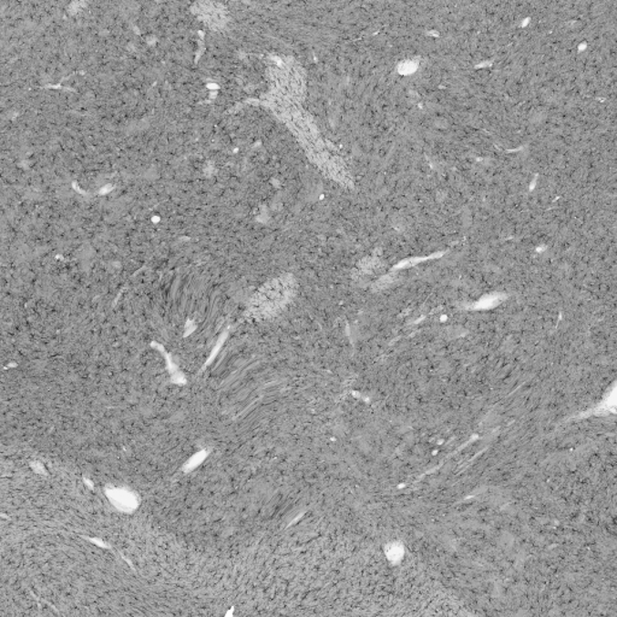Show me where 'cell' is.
Instances as JSON below:
<instances>
[{
  "mask_svg": "<svg viewBox=\"0 0 617 617\" xmlns=\"http://www.w3.org/2000/svg\"><path fill=\"white\" fill-rule=\"evenodd\" d=\"M292 292H293V287L289 282L280 280V282L269 283L258 292L256 297L252 299L250 309L256 315L264 317L274 315L291 301Z\"/></svg>",
  "mask_w": 617,
  "mask_h": 617,
  "instance_id": "obj_1",
  "label": "cell"
}]
</instances>
